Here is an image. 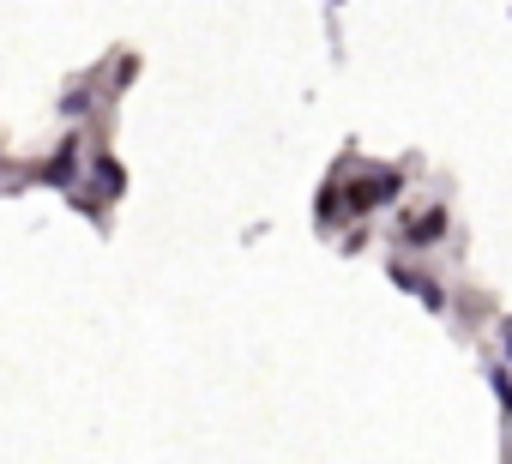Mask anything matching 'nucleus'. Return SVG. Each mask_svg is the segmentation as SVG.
I'll use <instances>...</instances> for the list:
<instances>
[{"mask_svg": "<svg viewBox=\"0 0 512 464\" xmlns=\"http://www.w3.org/2000/svg\"><path fill=\"white\" fill-rule=\"evenodd\" d=\"M392 284H398V290H410V296H422V308L446 314V290H440V284H428V272H416V266H392Z\"/></svg>", "mask_w": 512, "mask_h": 464, "instance_id": "f257e3e1", "label": "nucleus"}, {"mask_svg": "<svg viewBox=\"0 0 512 464\" xmlns=\"http://www.w3.org/2000/svg\"><path fill=\"white\" fill-rule=\"evenodd\" d=\"M404 236H410V248H434V242L446 236V211H428V217H416V223L404 229Z\"/></svg>", "mask_w": 512, "mask_h": 464, "instance_id": "f03ea898", "label": "nucleus"}, {"mask_svg": "<svg viewBox=\"0 0 512 464\" xmlns=\"http://www.w3.org/2000/svg\"><path fill=\"white\" fill-rule=\"evenodd\" d=\"M49 181H55V187H67V181H73V139H67V145H61V157L49 163Z\"/></svg>", "mask_w": 512, "mask_h": 464, "instance_id": "7ed1b4c3", "label": "nucleus"}, {"mask_svg": "<svg viewBox=\"0 0 512 464\" xmlns=\"http://www.w3.org/2000/svg\"><path fill=\"white\" fill-rule=\"evenodd\" d=\"M488 380H494V398H500V410L512 416V374H506V368L494 362V368H488Z\"/></svg>", "mask_w": 512, "mask_h": 464, "instance_id": "20e7f679", "label": "nucleus"}, {"mask_svg": "<svg viewBox=\"0 0 512 464\" xmlns=\"http://www.w3.org/2000/svg\"><path fill=\"white\" fill-rule=\"evenodd\" d=\"M97 187L103 193H121V163H97Z\"/></svg>", "mask_w": 512, "mask_h": 464, "instance_id": "39448f33", "label": "nucleus"}, {"mask_svg": "<svg viewBox=\"0 0 512 464\" xmlns=\"http://www.w3.org/2000/svg\"><path fill=\"white\" fill-rule=\"evenodd\" d=\"M500 344H506V356H512V320H506V326H500Z\"/></svg>", "mask_w": 512, "mask_h": 464, "instance_id": "423d86ee", "label": "nucleus"}]
</instances>
